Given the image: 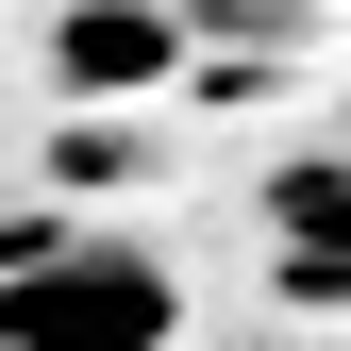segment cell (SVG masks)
<instances>
[{
	"label": "cell",
	"instance_id": "1",
	"mask_svg": "<svg viewBox=\"0 0 351 351\" xmlns=\"http://www.w3.org/2000/svg\"><path fill=\"white\" fill-rule=\"evenodd\" d=\"M184 285L151 234H0V351H167Z\"/></svg>",
	"mask_w": 351,
	"mask_h": 351
},
{
	"label": "cell",
	"instance_id": "2",
	"mask_svg": "<svg viewBox=\"0 0 351 351\" xmlns=\"http://www.w3.org/2000/svg\"><path fill=\"white\" fill-rule=\"evenodd\" d=\"M51 51H67L84 101H151V84L184 67V34H167V0H67V34H51Z\"/></svg>",
	"mask_w": 351,
	"mask_h": 351
},
{
	"label": "cell",
	"instance_id": "3",
	"mask_svg": "<svg viewBox=\"0 0 351 351\" xmlns=\"http://www.w3.org/2000/svg\"><path fill=\"white\" fill-rule=\"evenodd\" d=\"M268 268H285V301H351V167L268 184Z\"/></svg>",
	"mask_w": 351,
	"mask_h": 351
}]
</instances>
